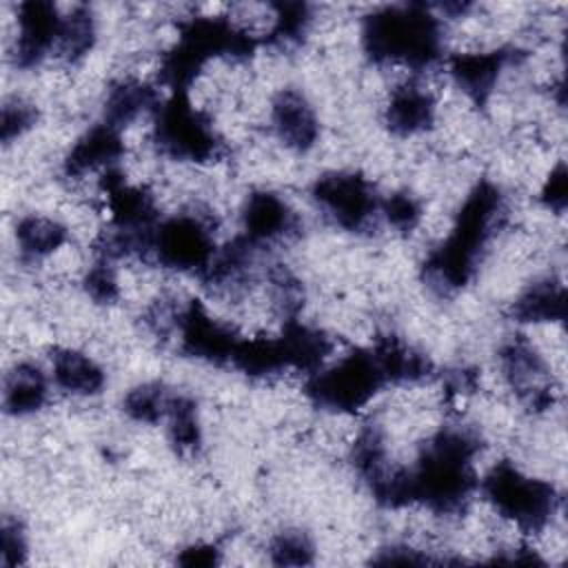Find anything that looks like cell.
<instances>
[{
  "label": "cell",
  "mask_w": 568,
  "mask_h": 568,
  "mask_svg": "<svg viewBox=\"0 0 568 568\" xmlns=\"http://www.w3.org/2000/svg\"><path fill=\"white\" fill-rule=\"evenodd\" d=\"M164 419L169 422V437L180 453H193L200 446V424L191 399L173 395Z\"/></svg>",
  "instance_id": "obj_20"
},
{
  "label": "cell",
  "mask_w": 568,
  "mask_h": 568,
  "mask_svg": "<svg viewBox=\"0 0 568 568\" xmlns=\"http://www.w3.org/2000/svg\"><path fill=\"white\" fill-rule=\"evenodd\" d=\"M27 539L18 521L2 524V566H18L24 561Z\"/></svg>",
  "instance_id": "obj_25"
},
{
  "label": "cell",
  "mask_w": 568,
  "mask_h": 568,
  "mask_svg": "<svg viewBox=\"0 0 568 568\" xmlns=\"http://www.w3.org/2000/svg\"><path fill=\"white\" fill-rule=\"evenodd\" d=\"M69 242V229L47 215H24L16 224V244L24 260H42Z\"/></svg>",
  "instance_id": "obj_17"
},
{
  "label": "cell",
  "mask_w": 568,
  "mask_h": 568,
  "mask_svg": "<svg viewBox=\"0 0 568 568\" xmlns=\"http://www.w3.org/2000/svg\"><path fill=\"white\" fill-rule=\"evenodd\" d=\"M510 60L513 53L506 49H468L450 58L448 73L468 100L484 104Z\"/></svg>",
  "instance_id": "obj_9"
},
{
  "label": "cell",
  "mask_w": 568,
  "mask_h": 568,
  "mask_svg": "<svg viewBox=\"0 0 568 568\" xmlns=\"http://www.w3.org/2000/svg\"><path fill=\"white\" fill-rule=\"evenodd\" d=\"M313 197L320 209L346 231H362L379 213V200L371 182L351 171H333L317 178Z\"/></svg>",
  "instance_id": "obj_7"
},
{
  "label": "cell",
  "mask_w": 568,
  "mask_h": 568,
  "mask_svg": "<svg viewBox=\"0 0 568 568\" xmlns=\"http://www.w3.org/2000/svg\"><path fill=\"white\" fill-rule=\"evenodd\" d=\"M384 384L388 382L371 348L353 351L333 364H324L308 377L306 390L324 408L353 413L366 406Z\"/></svg>",
  "instance_id": "obj_4"
},
{
  "label": "cell",
  "mask_w": 568,
  "mask_h": 568,
  "mask_svg": "<svg viewBox=\"0 0 568 568\" xmlns=\"http://www.w3.org/2000/svg\"><path fill=\"white\" fill-rule=\"evenodd\" d=\"M481 488L495 513L521 532H541L557 508L555 486L521 473L510 462L495 464Z\"/></svg>",
  "instance_id": "obj_3"
},
{
  "label": "cell",
  "mask_w": 568,
  "mask_h": 568,
  "mask_svg": "<svg viewBox=\"0 0 568 568\" xmlns=\"http://www.w3.org/2000/svg\"><path fill=\"white\" fill-rule=\"evenodd\" d=\"M171 399L173 395H169L162 384H142L126 393L122 406L133 422L155 424L166 417Z\"/></svg>",
  "instance_id": "obj_19"
},
{
  "label": "cell",
  "mask_w": 568,
  "mask_h": 568,
  "mask_svg": "<svg viewBox=\"0 0 568 568\" xmlns=\"http://www.w3.org/2000/svg\"><path fill=\"white\" fill-rule=\"evenodd\" d=\"M51 373L58 388L71 395H95L104 386V371L82 351L58 348L51 357Z\"/></svg>",
  "instance_id": "obj_14"
},
{
  "label": "cell",
  "mask_w": 568,
  "mask_h": 568,
  "mask_svg": "<svg viewBox=\"0 0 568 568\" xmlns=\"http://www.w3.org/2000/svg\"><path fill=\"white\" fill-rule=\"evenodd\" d=\"M220 550L211 544H195V546H189L182 550V555L178 557V561L182 566H213L217 564V557Z\"/></svg>",
  "instance_id": "obj_27"
},
{
  "label": "cell",
  "mask_w": 568,
  "mask_h": 568,
  "mask_svg": "<svg viewBox=\"0 0 568 568\" xmlns=\"http://www.w3.org/2000/svg\"><path fill=\"white\" fill-rule=\"evenodd\" d=\"M242 224L244 237L260 248L262 244H271L291 235L297 226V220L280 195L271 191H255L244 202Z\"/></svg>",
  "instance_id": "obj_12"
},
{
  "label": "cell",
  "mask_w": 568,
  "mask_h": 568,
  "mask_svg": "<svg viewBox=\"0 0 568 568\" xmlns=\"http://www.w3.org/2000/svg\"><path fill=\"white\" fill-rule=\"evenodd\" d=\"M153 138L164 155L182 162H206L222 149L213 124L186 93H173L155 109Z\"/></svg>",
  "instance_id": "obj_5"
},
{
  "label": "cell",
  "mask_w": 568,
  "mask_h": 568,
  "mask_svg": "<svg viewBox=\"0 0 568 568\" xmlns=\"http://www.w3.org/2000/svg\"><path fill=\"white\" fill-rule=\"evenodd\" d=\"M379 213L397 231H413L422 220L419 202L408 193H393L379 202Z\"/></svg>",
  "instance_id": "obj_22"
},
{
  "label": "cell",
  "mask_w": 568,
  "mask_h": 568,
  "mask_svg": "<svg viewBox=\"0 0 568 568\" xmlns=\"http://www.w3.org/2000/svg\"><path fill=\"white\" fill-rule=\"evenodd\" d=\"M36 122V109L33 104L24 102L22 98H13L4 102L2 106V122H0V135L4 144H11L22 133H27Z\"/></svg>",
  "instance_id": "obj_23"
},
{
  "label": "cell",
  "mask_w": 568,
  "mask_h": 568,
  "mask_svg": "<svg viewBox=\"0 0 568 568\" xmlns=\"http://www.w3.org/2000/svg\"><path fill=\"white\" fill-rule=\"evenodd\" d=\"M506 220V204L499 189L479 182L464 200L448 235L426 262L428 282L442 291H457L475 275L488 242Z\"/></svg>",
  "instance_id": "obj_1"
},
{
  "label": "cell",
  "mask_w": 568,
  "mask_h": 568,
  "mask_svg": "<svg viewBox=\"0 0 568 568\" xmlns=\"http://www.w3.org/2000/svg\"><path fill=\"white\" fill-rule=\"evenodd\" d=\"M541 202L555 213L564 211V204H566V169H564L561 162L550 166V173L546 175L544 186H541Z\"/></svg>",
  "instance_id": "obj_26"
},
{
  "label": "cell",
  "mask_w": 568,
  "mask_h": 568,
  "mask_svg": "<svg viewBox=\"0 0 568 568\" xmlns=\"http://www.w3.org/2000/svg\"><path fill=\"white\" fill-rule=\"evenodd\" d=\"M151 253L166 268L204 275L215 257L213 231L200 215H175L155 226Z\"/></svg>",
  "instance_id": "obj_6"
},
{
  "label": "cell",
  "mask_w": 568,
  "mask_h": 568,
  "mask_svg": "<svg viewBox=\"0 0 568 568\" xmlns=\"http://www.w3.org/2000/svg\"><path fill=\"white\" fill-rule=\"evenodd\" d=\"M435 95L419 82L406 80L390 91L384 118L395 135L410 138L435 124Z\"/></svg>",
  "instance_id": "obj_13"
},
{
  "label": "cell",
  "mask_w": 568,
  "mask_h": 568,
  "mask_svg": "<svg viewBox=\"0 0 568 568\" xmlns=\"http://www.w3.org/2000/svg\"><path fill=\"white\" fill-rule=\"evenodd\" d=\"M84 288L95 302H113L118 297V277L109 262L102 257L98 264H93L84 275Z\"/></svg>",
  "instance_id": "obj_24"
},
{
  "label": "cell",
  "mask_w": 568,
  "mask_h": 568,
  "mask_svg": "<svg viewBox=\"0 0 568 568\" xmlns=\"http://www.w3.org/2000/svg\"><path fill=\"white\" fill-rule=\"evenodd\" d=\"M158 95L155 89L142 80H120L115 82L104 98V122L115 126L118 131L140 115L155 111Z\"/></svg>",
  "instance_id": "obj_15"
},
{
  "label": "cell",
  "mask_w": 568,
  "mask_h": 568,
  "mask_svg": "<svg viewBox=\"0 0 568 568\" xmlns=\"http://www.w3.org/2000/svg\"><path fill=\"white\" fill-rule=\"evenodd\" d=\"M271 126L277 140L300 153L315 146L320 138V120L297 89H282L271 102Z\"/></svg>",
  "instance_id": "obj_10"
},
{
  "label": "cell",
  "mask_w": 568,
  "mask_h": 568,
  "mask_svg": "<svg viewBox=\"0 0 568 568\" xmlns=\"http://www.w3.org/2000/svg\"><path fill=\"white\" fill-rule=\"evenodd\" d=\"M4 410L16 417L40 410L47 402V377L33 364H16L4 377Z\"/></svg>",
  "instance_id": "obj_16"
},
{
  "label": "cell",
  "mask_w": 568,
  "mask_h": 568,
  "mask_svg": "<svg viewBox=\"0 0 568 568\" xmlns=\"http://www.w3.org/2000/svg\"><path fill=\"white\" fill-rule=\"evenodd\" d=\"M517 322L552 324L564 320V286L555 280L532 282L513 304Z\"/></svg>",
  "instance_id": "obj_18"
},
{
  "label": "cell",
  "mask_w": 568,
  "mask_h": 568,
  "mask_svg": "<svg viewBox=\"0 0 568 568\" xmlns=\"http://www.w3.org/2000/svg\"><path fill=\"white\" fill-rule=\"evenodd\" d=\"M178 337L184 353L213 364L231 362L240 342L233 328L211 317L197 302H191L186 308H182Z\"/></svg>",
  "instance_id": "obj_8"
},
{
  "label": "cell",
  "mask_w": 568,
  "mask_h": 568,
  "mask_svg": "<svg viewBox=\"0 0 568 568\" xmlns=\"http://www.w3.org/2000/svg\"><path fill=\"white\" fill-rule=\"evenodd\" d=\"M124 142L115 126L102 122L84 131L64 160V173L69 178H84L98 171L115 169L113 164L122 158Z\"/></svg>",
  "instance_id": "obj_11"
},
{
  "label": "cell",
  "mask_w": 568,
  "mask_h": 568,
  "mask_svg": "<svg viewBox=\"0 0 568 568\" xmlns=\"http://www.w3.org/2000/svg\"><path fill=\"white\" fill-rule=\"evenodd\" d=\"M439 18L424 7H388L364 20L362 40L375 62L426 71L442 51Z\"/></svg>",
  "instance_id": "obj_2"
},
{
  "label": "cell",
  "mask_w": 568,
  "mask_h": 568,
  "mask_svg": "<svg viewBox=\"0 0 568 568\" xmlns=\"http://www.w3.org/2000/svg\"><path fill=\"white\" fill-rule=\"evenodd\" d=\"M313 544L300 530H284L273 537L268 546L271 561L275 566H306L313 561Z\"/></svg>",
  "instance_id": "obj_21"
}]
</instances>
